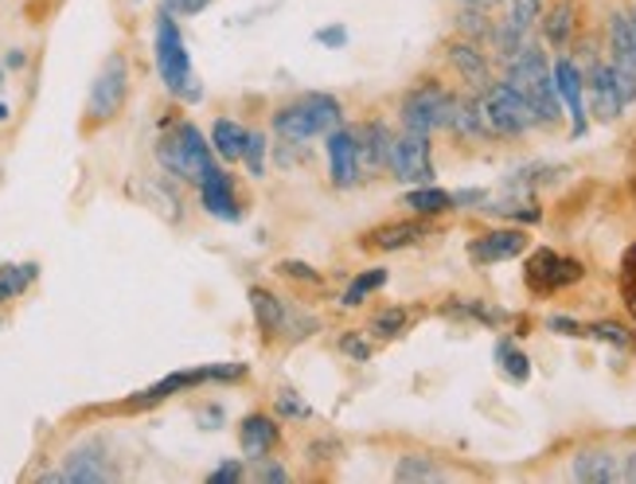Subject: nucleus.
I'll return each mask as SVG.
<instances>
[{"mask_svg":"<svg viewBox=\"0 0 636 484\" xmlns=\"http://www.w3.org/2000/svg\"><path fill=\"white\" fill-rule=\"evenodd\" d=\"M430 227L421 223V219H410V223H387V227H375L371 234H363V246L371 251H406L414 246L418 239H426Z\"/></svg>","mask_w":636,"mask_h":484,"instance_id":"obj_19","label":"nucleus"},{"mask_svg":"<svg viewBox=\"0 0 636 484\" xmlns=\"http://www.w3.org/2000/svg\"><path fill=\"white\" fill-rule=\"evenodd\" d=\"M9 67H24V52H12L9 55Z\"/></svg>","mask_w":636,"mask_h":484,"instance_id":"obj_48","label":"nucleus"},{"mask_svg":"<svg viewBox=\"0 0 636 484\" xmlns=\"http://www.w3.org/2000/svg\"><path fill=\"white\" fill-rule=\"evenodd\" d=\"M246 138H250V130H242L239 121H231V118H219L216 125H211V148H216L223 161H242Z\"/></svg>","mask_w":636,"mask_h":484,"instance_id":"obj_23","label":"nucleus"},{"mask_svg":"<svg viewBox=\"0 0 636 484\" xmlns=\"http://www.w3.org/2000/svg\"><path fill=\"white\" fill-rule=\"evenodd\" d=\"M242 476H246V469H242V461H223V465H219L216 473L207 476V484H239Z\"/></svg>","mask_w":636,"mask_h":484,"instance_id":"obj_37","label":"nucleus"},{"mask_svg":"<svg viewBox=\"0 0 636 484\" xmlns=\"http://www.w3.org/2000/svg\"><path fill=\"white\" fill-rule=\"evenodd\" d=\"M340 125V102L332 95H301L274 113V133L289 145H305L309 138L332 133Z\"/></svg>","mask_w":636,"mask_h":484,"instance_id":"obj_2","label":"nucleus"},{"mask_svg":"<svg viewBox=\"0 0 636 484\" xmlns=\"http://www.w3.org/2000/svg\"><path fill=\"white\" fill-rule=\"evenodd\" d=\"M113 465L106 461V450L98 441H87V446H78V450L67 453L59 469V484H106L113 481Z\"/></svg>","mask_w":636,"mask_h":484,"instance_id":"obj_11","label":"nucleus"},{"mask_svg":"<svg viewBox=\"0 0 636 484\" xmlns=\"http://www.w3.org/2000/svg\"><path fill=\"white\" fill-rule=\"evenodd\" d=\"M527 251V234L519 227H507V231H489L481 239L469 242V258L476 266H492V262H507V258H519Z\"/></svg>","mask_w":636,"mask_h":484,"instance_id":"obj_12","label":"nucleus"},{"mask_svg":"<svg viewBox=\"0 0 636 484\" xmlns=\"http://www.w3.org/2000/svg\"><path fill=\"white\" fill-rule=\"evenodd\" d=\"M0 90H4V70H0Z\"/></svg>","mask_w":636,"mask_h":484,"instance_id":"obj_50","label":"nucleus"},{"mask_svg":"<svg viewBox=\"0 0 636 484\" xmlns=\"http://www.w3.org/2000/svg\"><path fill=\"white\" fill-rule=\"evenodd\" d=\"M246 375V363H211V367H191V372H176L168 380L153 383L149 391H141L138 398H130V407H153L161 398L176 395V391L199 387V383H234Z\"/></svg>","mask_w":636,"mask_h":484,"instance_id":"obj_7","label":"nucleus"},{"mask_svg":"<svg viewBox=\"0 0 636 484\" xmlns=\"http://www.w3.org/2000/svg\"><path fill=\"white\" fill-rule=\"evenodd\" d=\"M610 47H613V67L636 75V20H633V12H613L610 16Z\"/></svg>","mask_w":636,"mask_h":484,"instance_id":"obj_20","label":"nucleus"},{"mask_svg":"<svg viewBox=\"0 0 636 484\" xmlns=\"http://www.w3.org/2000/svg\"><path fill=\"white\" fill-rule=\"evenodd\" d=\"M550 329L562 332V337H585V324H578L570 317H550Z\"/></svg>","mask_w":636,"mask_h":484,"instance_id":"obj_41","label":"nucleus"},{"mask_svg":"<svg viewBox=\"0 0 636 484\" xmlns=\"http://www.w3.org/2000/svg\"><path fill=\"white\" fill-rule=\"evenodd\" d=\"M207 4H211V0H164L161 12H168V16H199Z\"/></svg>","mask_w":636,"mask_h":484,"instance_id":"obj_36","label":"nucleus"},{"mask_svg":"<svg viewBox=\"0 0 636 484\" xmlns=\"http://www.w3.org/2000/svg\"><path fill=\"white\" fill-rule=\"evenodd\" d=\"M277 270H282L285 277H301V282H312V286L320 282V274H312V266H305V262H282Z\"/></svg>","mask_w":636,"mask_h":484,"instance_id":"obj_39","label":"nucleus"},{"mask_svg":"<svg viewBox=\"0 0 636 484\" xmlns=\"http://www.w3.org/2000/svg\"><path fill=\"white\" fill-rule=\"evenodd\" d=\"M621 266H625V274H636V246H628V251H625V262H621Z\"/></svg>","mask_w":636,"mask_h":484,"instance_id":"obj_47","label":"nucleus"},{"mask_svg":"<svg viewBox=\"0 0 636 484\" xmlns=\"http://www.w3.org/2000/svg\"><path fill=\"white\" fill-rule=\"evenodd\" d=\"M438 469L430 465V461L426 458H403L398 461V469H395V481H403V484H410V481H438Z\"/></svg>","mask_w":636,"mask_h":484,"instance_id":"obj_30","label":"nucleus"},{"mask_svg":"<svg viewBox=\"0 0 636 484\" xmlns=\"http://www.w3.org/2000/svg\"><path fill=\"white\" fill-rule=\"evenodd\" d=\"M507 82L531 102L539 121L562 118V98H559V87H555V70L547 67V59H542V52L535 44H524L507 59Z\"/></svg>","mask_w":636,"mask_h":484,"instance_id":"obj_1","label":"nucleus"},{"mask_svg":"<svg viewBox=\"0 0 636 484\" xmlns=\"http://www.w3.org/2000/svg\"><path fill=\"white\" fill-rule=\"evenodd\" d=\"M574 476L585 484H613V481H621V465H617V458L605 450H582L574 458Z\"/></svg>","mask_w":636,"mask_h":484,"instance_id":"obj_22","label":"nucleus"},{"mask_svg":"<svg viewBox=\"0 0 636 484\" xmlns=\"http://www.w3.org/2000/svg\"><path fill=\"white\" fill-rule=\"evenodd\" d=\"M254 476H259V481H277V484L289 481V473H285L282 465H270V461H262V465L254 469Z\"/></svg>","mask_w":636,"mask_h":484,"instance_id":"obj_43","label":"nucleus"},{"mask_svg":"<svg viewBox=\"0 0 636 484\" xmlns=\"http://www.w3.org/2000/svg\"><path fill=\"white\" fill-rule=\"evenodd\" d=\"M585 90H590V106L602 121H613L625 110V98H621L617 75H613V63H597V67L585 75Z\"/></svg>","mask_w":636,"mask_h":484,"instance_id":"obj_14","label":"nucleus"},{"mask_svg":"<svg viewBox=\"0 0 636 484\" xmlns=\"http://www.w3.org/2000/svg\"><path fill=\"white\" fill-rule=\"evenodd\" d=\"M585 337H597V340H610V344L617 348H628L633 344V337H628L621 324H610V320H597V324H585Z\"/></svg>","mask_w":636,"mask_h":484,"instance_id":"obj_33","label":"nucleus"},{"mask_svg":"<svg viewBox=\"0 0 636 484\" xmlns=\"http://www.w3.org/2000/svg\"><path fill=\"white\" fill-rule=\"evenodd\" d=\"M633 20H636V12H633Z\"/></svg>","mask_w":636,"mask_h":484,"instance_id":"obj_51","label":"nucleus"},{"mask_svg":"<svg viewBox=\"0 0 636 484\" xmlns=\"http://www.w3.org/2000/svg\"><path fill=\"white\" fill-rule=\"evenodd\" d=\"M383 286H387V270H368V274H360L352 286L344 289V305L348 309H355V305H363L375 289H383Z\"/></svg>","mask_w":636,"mask_h":484,"instance_id":"obj_29","label":"nucleus"},{"mask_svg":"<svg viewBox=\"0 0 636 484\" xmlns=\"http://www.w3.org/2000/svg\"><path fill=\"white\" fill-rule=\"evenodd\" d=\"M239 441H242V453H246V458L262 461L277 446V422H274V418H266V415L242 418Z\"/></svg>","mask_w":636,"mask_h":484,"instance_id":"obj_21","label":"nucleus"},{"mask_svg":"<svg viewBox=\"0 0 636 484\" xmlns=\"http://www.w3.org/2000/svg\"><path fill=\"white\" fill-rule=\"evenodd\" d=\"M496 360H500V367H504V375L512 383H527V380H531V360H527V355L519 352L512 340H500V344H496Z\"/></svg>","mask_w":636,"mask_h":484,"instance_id":"obj_28","label":"nucleus"},{"mask_svg":"<svg viewBox=\"0 0 636 484\" xmlns=\"http://www.w3.org/2000/svg\"><path fill=\"white\" fill-rule=\"evenodd\" d=\"M391 133L387 125H379V121H371V125H363V130H355V153H360V173H375V168H387L391 161Z\"/></svg>","mask_w":636,"mask_h":484,"instance_id":"obj_18","label":"nucleus"},{"mask_svg":"<svg viewBox=\"0 0 636 484\" xmlns=\"http://www.w3.org/2000/svg\"><path fill=\"white\" fill-rule=\"evenodd\" d=\"M250 309H254V320H259V329L266 332H282L285 329V309H282V301H277L270 289H262V286H254L250 289Z\"/></svg>","mask_w":636,"mask_h":484,"instance_id":"obj_24","label":"nucleus"},{"mask_svg":"<svg viewBox=\"0 0 636 484\" xmlns=\"http://www.w3.org/2000/svg\"><path fill=\"white\" fill-rule=\"evenodd\" d=\"M40 266L35 262H20V266H0V301H12L35 282Z\"/></svg>","mask_w":636,"mask_h":484,"instance_id":"obj_27","label":"nucleus"},{"mask_svg":"<svg viewBox=\"0 0 636 484\" xmlns=\"http://www.w3.org/2000/svg\"><path fill=\"white\" fill-rule=\"evenodd\" d=\"M449 102H453V95H446V90L434 87V82L414 87L410 95L403 98V125L410 133H426V138H430L434 130H446Z\"/></svg>","mask_w":636,"mask_h":484,"instance_id":"obj_8","label":"nucleus"},{"mask_svg":"<svg viewBox=\"0 0 636 484\" xmlns=\"http://www.w3.org/2000/svg\"><path fill=\"white\" fill-rule=\"evenodd\" d=\"M317 44H325V47H344L348 44V28H320L317 32Z\"/></svg>","mask_w":636,"mask_h":484,"instance_id":"obj_38","label":"nucleus"},{"mask_svg":"<svg viewBox=\"0 0 636 484\" xmlns=\"http://www.w3.org/2000/svg\"><path fill=\"white\" fill-rule=\"evenodd\" d=\"M542 32H547L550 47H567L570 35H574V4H570V0L555 4V9L547 12V20H542Z\"/></svg>","mask_w":636,"mask_h":484,"instance_id":"obj_26","label":"nucleus"},{"mask_svg":"<svg viewBox=\"0 0 636 484\" xmlns=\"http://www.w3.org/2000/svg\"><path fill=\"white\" fill-rule=\"evenodd\" d=\"M156 161H161L173 176L191 180V184H199L211 168H216L211 145H207V138L191 125V121H180L173 133H164V138L156 141Z\"/></svg>","mask_w":636,"mask_h":484,"instance_id":"obj_4","label":"nucleus"},{"mask_svg":"<svg viewBox=\"0 0 636 484\" xmlns=\"http://www.w3.org/2000/svg\"><path fill=\"white\" fill-rule=\"evenodd\" d=\"M449 63H453L457 75H461L473 90H481V95L492 87V67H489V59H484V52H476L473 40H457V44H449Z\"/></svg>","mask_w":636,"mask_h":484,"instance_id":"obj_17","label":"nucleus"},{"mask_svg":"<svg viewBox=\"0 0 636 484\" xmlns=\"http://www.w3.org/2000/svg\"><path fill=\"white\" fill-rule=\"evenodd\" d=\"M461 32L469 35V40H492V35H496V28L489 24V12L464 9L461 12Z\"/></svg>","mask_w":636,"mask_h":484,"instance_id":"obj_32","label":"nucleus"},{"mask_svg":"<svg viewBox=\"0 0 636 484\" xmlns=\"http://www.w3.org/2000/svg\"><path fill=\"white\" fill-rule=\"evenodd\" d=\"M406 324H410V312L406 309H383L375 320H371V332H379V337H398V332H406Z\"/></svg>","mask_w":636,"mask_h":484,"instance_id":"obj_31","label":"nucleus"},{"mask_svg":"<svg viewBox=\"0 0 636 484\" xmlns=\"http://www.w3.org/2000/svg\"><path fill=\"white\" fill-rule=\"evenodd\" d=\"M4 118H9V106H4V102H0V121H4Z\"/></svg>","mask_w":636,"mask_h":484,"instance_id":"obj_49","label":"nucleus"},{"mask_svg":"<svg viewBox=\"0 0 636 484\" xmlns=\"http://www.w3.org/2000/svg\"><path fill=\"white\" fill-rule=\"evenodd\" d=\"M582 277H585L582 262L562 258V254L555 251H535L531 258H527V286H531L535 294H555V289L574 286Z\"/></svg>","mask_w":636,"mask_h":484,"instance_id":"obj_10","label":"nucleus"},{"mask_svg":"<svg viewBox=\"0 0 636 484\" xmlns=\"http://www.w3.org/2000/svg\"><path fill=\"white\" fill-rule=\"evenodd\" d=\"M621 297H625V309L633 312V320H636V274H625V282H621Z\"/></svg>","mask_w":636,"mask_h":484,"instance_id":"obj_44","label":"nucleus"},{"mask_svg":"<svg viewBox=\"0 0 636 484\" xmlns=\"http://www.w3.org/2000/svg\"><path fill=\"white\" fill-rule=\"evenodd\" d=\"M125 98H130V63H125L121 52H113L110 59L102 63V70H98L95 87H90V98H87L90 121L102 125V121L118 118Z\"/></svg>","mask_w":636,"mask_h":484,"instance_id":"obj_6","label":"nucleus"},{"mask_svg":"<svg viewBox=\"0 0 636 484\" xmlns=\"http://www.w3.org/2000/svg\"><path fill=\"white\" fill-rule=\"evenodd\" d=\"M461 9H481V12H492L500 4V0H457Z\"/></svg>","mask_w":636,"mask_h":484,"instance_id":"obj_45","label":"nucleus"},{"mask_svg":"<svg viewBox=\"0 0 636 484\" xmlns=\"http://www.w3.org/2000/svg\"><path fill=\"white\" fill-rule=\"evenodd\" d=\"M481 106H484V118H489L492 133H504V138H519V133H527L531 125H539L531 102H527L512 82H492V87L484 90Z\"/></svg>","mask_w":636,"mask_h":484,"instance_id":"obj_5","label":"nucleus"},{"mask_svg":"<svg viewBox=\"0 0 636 484\" xmlns=\"http://www.w3.org/2000/svg\"><path fill=\"white\" fill-rule=\"evenodd\" d=\"M199 199H204V208L211 211V216L227 219V223H234V219L242 216L239 199H234V184L223 168H211V173L199 180Z\"/></svg>","mask_w":636,"mask_h":484,"instance_id":"obj_16","label":"nucleus"},{"mask_svg":"<svg viewBox=\"0 0 636 484\" xmlns=\"http://www.w3.org/2000/svg\"><path fill=\"white\" fill-rule=\"evenodd\" d=\"M621 476L636 484V453H628V458H625V469H621Z\"/></svg>","mask_w":636,"mask_h":484,"instance_id":"obj_46","label":"nucleus"},{"mask_svg":"<svg viewBox=\"0 0 636 484\" xmlns=\"http://www.w3.org/2000/svg\"><path fill=\"white\" fill-rule=\"evenodd\" d=\"M489 211H496V216L524 219V223H539V216H542V211L535 208L531 199H524V204H516V199H512V204H496V208H489Z\"/></svg>","mask_w":636,"mask_h":484,"instance_id":"obj_35","label":"nucleus"},{"mask_svg":"<svg viewBox=\"0 0 636 484\" xmlns=\"http://www.w3.org/2000/svg\"><path fill=\"white\" fill-rule=\"evenodd\" d=\"M328 173H332L336 188H352V184L360 180V153H355L352 130L328 133Z\"/></svg>","mask_w":636,"mask_h":484,"instance_id":"obj_13","label":"nucleus"},{"mask_svg":"<svg viewBox=\"0 0 636 484\" xmlns=\"http://www.w3.org/2000/svg\"><path fill=\"white\" fill-rule=\"evenodd\" d=\"M242 161H246L250 173L262 176V168H266V138H262V133H250L246 138V153H242Z\"/></svg>","mask_w":636,"mask_h":484,"instance_id":"obj_34","label":"nucleus"},{"mask_svg":"<svg viewBox=\"0 0 636 484\" xmlns=\"http://www.w3.org/2000/svg\"><path fill=\"white\" fill-rule=\"evenodd\" d=\"M340 348H344V352L352 355V360H360V363L371 355V344H368V340H360V337H344V340H340Z\"/></svg>","mask_w":636,"mask_h":484,"instance_id":"obj_42","label":"nucleus"},{"mask_svg":"<svg viewBox=\"0 0 636 484\" xmlns=\"http://www.w3.org/2000/svg\"><path fill=\"white\" fill-rule=\"evenodd\" d=\"M156 75H161L164 87L173 90L176 98H184V102H199V95H204V87H199L196 75H191L184 35L168 12L156 16Z\"/></svg>","mask_w":636,"mask_h":484,"instance_id":"obj_3","label":"nucleus"},{"mask_svg":"<svg viewBox=\"0 0 636 484\" xmlns=\"http://www.w3.org/2000/svg\"><path fill=\"white\" fill-rule=\"evenodd\" d=\"M387 168L395 173V180L406 184H430L434 180V161H430V138L426 133H410L391 141V161Z\"/></svg>","mask_w":636,"mask_h":484,"instance_id":"obj_9","label":"nucleus"},{"mask_svg":"<svg viewBox=\"0 0 636 484\" xmlns=\"http://www.w3.org/2000/svg\"><path fill=\"white\" fill-rule=\"evenodd\" d=\"M277 410H282L285 418H309V407H305V403H297V398H293L289 391H285L282 398H277Z\"/></svg>","mask_w":636,"mask_h":484,"instance_id":"obj_40","label":"nucleus"},{"mask_svg":"<svg viewBox=\"0 0 636 484\" xmlns=\"http://www.w3.org/2000/svg\"><path fill=\"white\" fill-rule=\"evenodd\" d=\"M406 208L414 211V216H441V211L457 208L453 204V191H441V188H430V184H421V188H414L410 196H406Z\"/></svg>","mask_w":636,"mask_h":484,"instance_id":"obj_25","label":"nucleus"},{"mask_svg":"<svg viewBox=\"0 0 636 484\" xmlns=\"http://www.w3.org/2000/svg\"><path fill=\"white\" fill-rule=\"evenodd\" d=\"M555 87H559V98L562 106H567L570 121H574V138H582L585 133V78L582 70L574 67L570 59H559L555 63Z\"/></svg>","mask_w":636,"mask_h":484,"instance_id":"obj_15","label":"nucleus"}]
</instances>
